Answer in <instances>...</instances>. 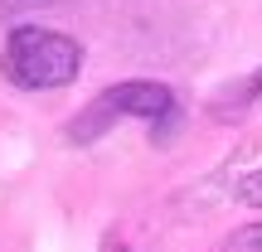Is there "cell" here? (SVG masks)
I'll return each instance as SVG.
<instances>
[{
  "instance_id": "1",
  "label": "cell",
  "mask_w": 262,
  "mask_h": 252,
  "mask_svg": "<svg viewBox=\"0 0 262 252\" xmlns=\"http://www.w3.org/2000/svg\"><path fill=\"white\" fill-rule=\"evenodd\" d=\"M83 68V49L73 44L58 29H39L25 25L5 39L0 49V73L10 78L25 93H54V87H68Z\"/></svg>"
},
{
  "instance_id": "2",
  "label": "cell",
  "mask_w": 262,
  "mask_h": 252,
  "mask_svg": "<svg viewBox=\"0 0 262 252\" xmlns=\"http://www.w3.org/2000/svg\"><path fill=\"white\" fill-rule=\"evenodd\" d=\"M175 112V93H170L165 83H117L107 87L102 97H93V102L83 107V117L73 122V141H93L102 136L107 126L126 122V117H136V122H160V117Z\"/></svg>"
},
{
  "instance_id": "3",
  "label": "cell",
  "mask_w": 262,
  "mask_h": 252,
  "mask_svg": "<svg viewBox=\"0 0 262 252\" xmlns=\"http://www.w3.org/2000/svg\"><path fill=\"white\" fill-rule=\"evenodd\" d=\"M224 252H262V223L238 228V233L228 238V247H224Z\"/></svg>"
},
{
  "instance_id": "4",
  "label": "cell",
  "mask_w": 262,
  "mask_h": 252,
  "mask_svg": "<svg viewBox=\"0 0 262 252\" xmlns=\"http://www.w3.org/2000/svg\"><path fill=\"white\" fill-rule=\"evenodd\" d=\"M243 199H248V204H262V170L243 179Z\"/></svg>"
},
{
  "instance_id": "5",
  "label": "cell",
  "mask_w": 262,
  "mask_h": 252,
  "mask_svg": "<svg viewBox=\"0 0 262 252\" xmlns=\"http://www.w3.org/2000/svg\"><path fill=\"white\" fill-rule=\"evenodd\" d=\"M39 5H58V0H0V10H39Z\"/></svg>"
},
{
  "instance_id": "6",
  "label": "cell",
  "mask_w": 262,
  "mask_h": 252,
  "mask_svg": "<svg viewBox=\"0 0 262 252\" xmlns=\"http://www.w3.org/2000/svg\"><path fill=\"white\" fill-rule=\"evenodd\" d=\"M238 97H248V102H253V97H262V73H253V78H248V83L238 87Z\"/></svg>"
}]
</instances>
